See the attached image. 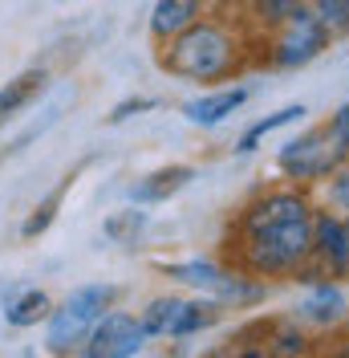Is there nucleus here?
Listing matches in <instances>:
<instances>
[{"mask_svg":"<svg viewBox=\"0 0 349 358\" xmlns=\"http://www.w3.org/2000/svg\"><path fill=\"white\" fill-rule=\"evenodd\" d=\"M147 224V216L142 212H122V216H110L106 220V236H114V241H134V232Z\"/></svg>","mask_w":349,"mask_h":358,"instance_id":"4be33fe9","label":"nucleus"},{"mask_svg":"<svg viewBox=\"0 0 349 358\" xmlns=\"http://www.w3.org/2000/svg\"><path fill=\"white\" fill-rule=\"evenodd\" d=\"M163 66L174 78H191V82H216L223 73H232L236 66V41L207 21H191L187 29H179L163 53Z\"/></svg>","mask_w":349,"mask_h":358,"instance_id":"f03ea898","label":"nucleus"},{"mask_svg":"<svg viewBox=\"0 0 349 358\" xmlns=\"http://www.w3.org/2000/svg\"><path fill=\"white\" fill-rule=\"evenodd\" d=\"M309 261H317L333 277H346L349 273V228H346V220H337L329 212L313 216V252H309Z\"/></svg>","mask_w":349,"mask_h":358,"instance_id":"6e6552de","label":"nucleus"},{"mask_svg":"<svg viewBox=\"0 0 349 358\" xmlns=\"http://www.w3.org/2000/svg\"><path fill=\"white\" fill-rule=\"evenodd\" d=\"M301 114H305V106L297 102V106H284V110L268 114V118H260V122H252V127L240 134V147H236V151H244V155H248V151H256V143H260L264 134H272V131H281V127H288V122H297Z\"/></svg>","mask_w":349,"mask_h":358,"instance_id":"4468645a","label":"nucleus"},{"mask_svg":"<svg viewBox=\"0 0 349 358\" xmlns=\"http://www.w3.org/2000/svg\"><path fill=\"white\" fill-rule=\"evenodd\" d=\"M216 317H219L216 301H183V310H179V317H174V326H171V338L195 334V330H203V326H211Z\"/></svg>","mask_w":349,"mask_h":358,"instance_id":"2eb2a0df","label":"nucleus"},{"mask_svg":"<svg viewBox=\"0 0 349 358\" xmlns=\"http://www.w3.org/2000/svg\"><path fill=\"white\" fill-rule=\"evenodd\" d=\"M341 313H346V293L337 289V285H329V281L317 285V289L301 301V317H305V322H317V326L341 322Z\"/></svg>","mask_w":349,"mask_h":358,"instance_id":"ddd939ff","label":"nucleus"},{"mask_svg":"<svg viewBox=\"0 0 349 358\" xmlns=\"http://www.w3.org/2000/svg\"><path fill=\"white\" fill-rule=\"evenodd\" d=\"M329 131H333V134H337V138L349 147V106H341V110L329 118Z\"/></svg>","mask_w":349,"mask_h":358,"instance_id":"393cba45","label":"nucleus"},{"mask_svg":"<svg viewBox=\"0 0 349 358\" xmlns=\"http://www.w3.org/2000/svg\"><path fill=\"white\" fill-rule=\"evenodd\" d=\"M268 355H305V334L301 330H288V326H276L272 330V346H264Z\"/></svg>","mask_w":349,"mask_h":358,"instance_id":"412c9836","label":"nucleus"},{"mask_svg":"<svg viewBox=\"0 0 349 358\" xmlns=\"http://www.w3.org/2000/svg\"><path fill=\"white\" fill-rule=\"evenodd\" d=\"M317 17L329 24V33H349V0H313Z\"/></svg>","mask_w":349,"mask_h":358,"instance_id":"aec40b11","label":"nucleus"},{"mask_svg":"<svg viewBox=\"0 0 349 358\" xmlns=\"http://www.w3.org/2000/svg\"><path fill=\"white\" fill-rule=\"evenodd\" d=\"M191 179H195V167L174 163V167H163V171L147 176L138 187H131V200H138V203H163V200H171L174 192H183Z\"/></svg>","mask_w":349,"mask_h":358,"instance_id":"9d476101","label":"nucleus"},{"mask_svg":"<svg viewBox=\"0 0 349 358\" xmlns=\"http://www.w3.org/2000/svg\"><path fill=\"white\" fill-rule=\"evenodd\" d=\"M147 342V330L142 322H134L131 313H102L89 330V346L86 355L94 358H131L142 350Z\"/></svg>","mask_w":349,"mask_h":358,"instance_id":"0eeeda50","label":"nucleus"},{"mask_svg":"<svg viewBox=\"0 0 349 358\" xmlns=\"http://www.w3.org/2000/svg\"><path fill=\"white\" fill-rule=\"evenodd\" d=\"M110 301H114V285H82V289H73L66 297V306L61 310H49V350H69V346H77L82 338H89L94 330V322L110 310Z\"/></svg>","mask_w":349,"mask_h":358,"instance_id":"7ed1b4c3","label":"nucleus"},{"mask_svg":"<svg viewBox=\"0 0 349 358\" xmlns=\"http://www.w3.org/2000/svg\"><path fill=\"white\" fill-rule=\"evenodd\" d=\"M199 8H203V0H154L151 33L154 37H174L179 29L199 21Z\"/></svg>","mask_w":349,"mask_h":358,"instance_id":"9b49d317","label":"nucleus"},{"mask_svg":"<svg viewBox=\"0 0 349 358\" xmlns=\"http://www.w3.org/2000/svg\"><path fill=\"white\" fill-rule=\"evenodd\" d=\"M167 277L183 281V285H195V289H207L223 297V301H256L260 297V285H252L240 273H228V268L211 265V261H187V265H167Z\"/></svg>","mask_w":349,"mask_h":358,"instance_id":"423d86ee","label":"nucleus"},{"mask_svg":"<svg viewBox=\"0 0 349 358\" xmlns=\"http://www.w3.org/2000/svg\"><path fill=\"white\" fill-rule=\"evenodd\" d=\"M305 4L301 0H252V17L264 24V29H281L284 21H292Z\"/></svg>","mask_w":349,"mask_h":358,"instance_id":"a211bd4d","label":"nucleus"},{"mask_svg":"<svg viewBox=\"0 0 349 358\" xmlns=\"http://www.w3.org/2000/svg\"><path fill=\"white\" fill-rule=\"evenodd\" d=\"M8 326H37L41 317H49V297H45L41 289H33V293H24L21 301H13L8 306Z\"/></svg>","mask_w":349,"mask_h":358,"instance_id":"f3484780","label":"nucleus"},{"mask_svg":"<svg viewBox=\"0 0 349 358\" xmlns=\"http://www.w3.org/2000/svg\"><path fill=\"white\" fill-rule=\"evenodd\" d=\"M66 187H69V179L66 183H61V187H57V192H53V196H49V200L41 203V208H37V212H33V216H29V220H24V236H41L45 228H49V224H53V216H57V208H61V196H66Z\"/></svg>","mask_w":349,"mask_h":358,"instance_id":"6ab92c4d","label":"nucleus"},{"mask_svg":"<svg viewBox=\"0 0 349 358\" xmlns=\"http://www.w3.org/2000/svg\"><path fill=\"white\" fill-rule=\"evenodd\" d=\"M349 159V147L329 131V127H317V131L301 134V138H288L281 147V171L288 179H321V176H333L341 163Z\"/></svg>","mask_w":349,"mask_h":358,"instance_id":"20e7f679","label":"nucleus"},{"mask_svg":"<svg viewBox=\"0 0 349 358\" xmlns=\"http://www.w3.org/2000/svg\"><path fill=\"white\" fill-rule=\"evenodd\" d=\"M329 24L317 17V13H309L301 8L292 21H284L281 29H272V53H268V62L281 69H292V66H309L313 57H321L329 49Z\"/></svg>","mask_w":349,"mask_h":358,"instance_id":"39448f33","label":"nucleus"},{"mask_svg":"<svg viewBox=\"0 0 349 358\" xmlns=\"http://www.w3.org/2000/svg\"><path fill=\"white\" fill-rule=\"evenodd\" d=\"M313 252V208L301 192H268L236 224V257L248 273H297Z\"/></svg>","mask_w":349,"mask_h":358,"instance_id":"f257e3e1","label":"nucleus"},{"mask_svg":"<svg viewBox=\"0 0 349 358\" xmlns=\"http://www.w3.org/2000/svg\"><path fill=\"white\" fill-rule=\"evenodd\" d=\"M329 192H333V200L341 203V208H349V167H337L333 171V187Z\"/></svg>","mask_w":349,"mask_h":358,"instance_id":"b1692460","label":"nucleus"},{"mask_svg":"<svg viewBox=\"0 0 349 358\" xmlns=\"http://www.w3.org/2000/svg\"><path fill=\"white\" fill-rule=\"evenodd\" d=\"M41 90H45V69H29L21 78L4 82V90H0V127H4L8 118H17Z\"/></svg>","mask_w":349,"mask_h":358,"instance_id":"f8f14e48","label":"nucleus"},{"mask_svg":"<svg viewBox=\"0 0 349 358\" xmlns=\"http://www.w3.org/2000/svg\"><path fill=\"white\" fill-rule=\"evenodd\" d=\"M248 102V90L236 86V90H219V94H203V98H195V102H187L183 106V114L195 122V127H219L228 114H236Z\"/></svg>","mask_w":349,"mask_h":358,"instance_id":"1a4fd4ad","label":"nucleus"},{"mask_svg":"<svg viewBox=\"0 0 349 358\" xmlns=\"http://www.w3.org/2000/svg\"><path fill=\"white\" fill-rule=\"evenodd\" d=\"M179 310H183V301H179V297H158V301H151L147 313H142V330H147V338H151V334H171Z\"/></svg>","mask_w":349,"mask_h":358,"instance_id":"dca6fc26","label":"nucleus"},{"mask_svg":"<svg viewBox=\"0 0 349 358\" xmlns=\"http://www.w3.org/2000/svg\"><path fill=\"white\" fill-rule=\"evenodd\" d=\"M154 106H158L154 98H131V102L114 106V114H110V122H122V118H131V114H142V110H154Z\"/></svg>","mask_w":349,"mask_h":358,"instance_id":"5701e85b","label":"nucleus"}]
</instances>
